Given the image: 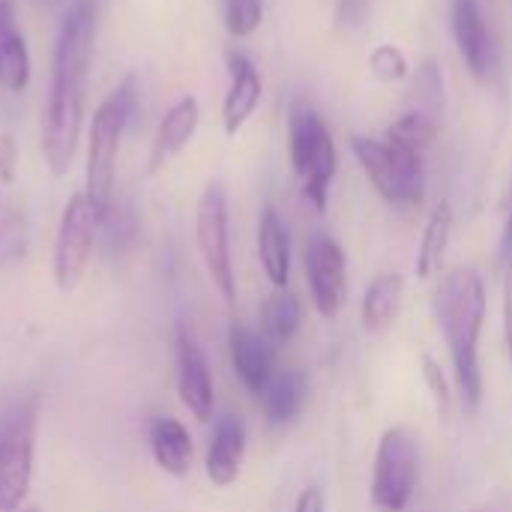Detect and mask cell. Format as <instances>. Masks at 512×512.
Listing matches in <instances>:
<instances>
[{
  "mask_svg": "<svg viewBox=\"0 0 512 512\" xmlns=\"http://www.w3.org/2000/svg\"><path fill=\"white\" fill-rule=\"evenodd\" d=\"M93 45H96V9L87 0H78L66 9L57 30L51 93L42 114V156L54 177H63L72 168L78 150Z\"/></svg>",
  "mask_w": 512,
  "mask_h": 512,
  "instance_id": "6da1fadb",
  "label": "cell"
},
{
  "mask_svg": "<svg viewBox=\"0 0 512 512\" xmlns=\"http://www.w3.org/2000/svg\"><path fill=\"white\" fill-rule=\"evenodd\" d=\"M435 315L450 348L459 396L474 414L483 402L480 333L486 321V288L480 273L471 267H456L447 273L435 291Z\"/></svg>",
  "mask_w": 512,
  "mask_h": 512,
  "instance_id": "7a4b0ae2",
  "label": "cell"
},
{
  "mask_svg": "<svg viewBox=\"0 0 512 512\" xmlns=\"http://www.w3.org/2000/svg\"><path fill=\"white\" fill-rule=\"evenodd\" d=\"M141 90L138 78L126 75L108 99L93 111L90 132H87V171H84V195L96 210L111 204L114 198V180H117V156L123 135L138 114Z\"/></svg>",
  "mask_w": 512,
  "mask_h": 512,
  "instance_id": "3957f363",
  "label": "cell"
},
{
  "mask_svg": "<svg viewBox=\"0 0 512 512\" xmlns=\"http://www.w3.org/2000/svg\"><path fill=\"white\" fill-rule=\"evenodd\" d=\"M288 156L303 198L318 213H324L330 201V186L336 180L339 156L327 120L303 99L294 102L288 111Z\"/></svg>",
  "mask_w": 512,
  "mask_h": 512,
  "instance_id": "277c9868",
  "label": "cell"
},
{
  "mask_svg": "<svg viewBox=\"0 0 512 512\" xmlns=\"http://www.w3.org/2000/svg\"><path fill=\"white\" fill-rule=\"evenodd\" d=\"M351 150L366 171L369 183L375 192L402 210L420 207L426 195V165L423 153L396 144L390 138H366V135H351Z\"/></svg>",
  "mask_w": 512,
  "mask_h": 512,
  "instance_id": "5b68a950",
  "label": "cell"
},
{
  "mask_svg": "<svg viewBox=\"0 0 512 512\" xmlns=\"http://www.w3.org/2000/svg\"><path fill=\"white\" fill-rule=\"evenodd\" d=\"M195 237H198V252H201V261L207 267L213 288L228 306H234L237 279H234V261H231V213H228V189L219 180L207 183V189L198 198Z\"/></svg>",
  "mask_w": 512,
  "mask_h": 512,
  "instance_id": "8992f818",
  "label": "cell"
},
{
  "mask_svg": "<svg viewBox=\"0 0 512 512\" xmlns=\"http://www.w3.org/2000/svg\"><path fill=\"white\" fill-rule=\"evenodd\" d=\"M420 477V447L405 426L381 435L372 468V507L378 512H405Z\"/></svg>",
  "mask_w": 512,
  "mask_h": 512,
  "instance_id": "52a82bcc",
  "label": "cell"
},
{
  "mask_svg": "<svg viewBox=\"0 0 512 512\" xmlns=\"http://www.w3.org/2000/svg\"><path fill=\"white\" fill-rule=\"evenodd\" d=\"M96 225L99 210L90 204L84 192H75L60 216L57 237H54V282L63 294L75 291L87 273V264L96 249Z\"/></svg>",
  "mask_w": 512,
  "mask_h": 512,
  "instance_id": "ba28073f",
  "label": "cell"
},
{
  "mask_svg": "<svg viewBox=\"0 0 512 512\" xmlns=\"http://www.w3.org/2000/svg\"><path fill=\"white\" fill-rule=\"evenodd\" d=\"M36 411H18L0 429V512H18L33 483Z\"/></svg>",
  "mask_w": 512,
  "mask_h": 512,
  "instance_id": "9c48e42d",
  "label": "cell"
},
{
  "mask_svg": "<svg viewBox=\"0 0 512 512\" xmlns=\"http://www.w3.org/2000/svg\"><path fill=\"white\" fill-rule=\"evenodd\" d=\"M306 282H309L315 309L324 318H336L345 303V291H348V261H345V249L333 237L315 234L309 240Z\"/></svg>",
  "mask_w": 512,
  "mask_h": 512,
  "instance_id": "30bf717a",
  "label": "cell"
},
{
  "mask_svg": "<svg viewBox=\"0 0 512 512\" xmlns=\"http://www.w3.org/2000/svg\"><path fill=\"white\" fill-rule=\"evenodd\" d=\"M453 36L468 72L477 81H492L498 72V42L480 0H453Z\"/></svg>",
  "mask_w": 512,
  "mask_h": 512,
  "instance_id": "8fae6325",
  "label": "cell"
},
{
  "mask_svg": "<svg viewBox=\"0 0 512 512\" xmlns=\"http://www.w3.org/2000/svg\"><path fill=\"white\" fill-rule=\"evenodd\" d=\"M177 396L183 408L207 423L216 408V393H213V375L207 366V357L189 327H177Z\"/></svg>",
  "mask_w": 512,
  "mask_h": 512,
  "instance_id": "7c38bea8",
  "label": "cell"
},
{
  "mask_svg": "<svg viewBox=\"0 0 512 512\" xmlns=\"http://www.w3.org/2000/svg\"><path fill=\"white\" fill-rule=\"evenodd\" d=\"M228 78L231 81H228V93L222 102V126H225V135H237L258 111L261 96H264V81L255 63L243 51L228 54Z\"/></svg>",
  "mask_w": 512,
  "mask_h": 512,
  "instance_id": "4fadbf2b",
  "label": "cell"
},
{
  "mask_svg": "<svg viewBox=\"0 0 512 512\" xmlns=\"http://www.w3.org/2000/svg\"><path fill=\"white\" fill-rule=\"evenodd\" d=\"M228 345H231V366L240 384L261 396L267 381L273 378V345L267 342L264 333H255L243 324H231L228 330Z\"/></svg>",
  "mask_w": 512,
  "mask_h": 512,
  "instance_id": "5bb4252c",
  "label": "cell"
},
{
  "mask_svg": "<svg viewBox=\"0 0 512 512\" xmlns=\"http://www.w3.org/2000/svg\"><path fill=\"white\" fill-rule=\"evenodd\" d=\"M198 123H201L198 99H195V96L177 99V102L165 111V117L159 120V129H156V138H153V150H150V165H147V171L156 174L165 162H171L177 153H183V150L189 147V141L195 138Z\"/></svg>",
  "mask_w": 512,
  "mask_h": 512,
  "instance_id": "9a60e30c",
  "label": "cell"
},
{
  "mask_svg": "<svg viewBox=\"0 0 512 512\" xmlns=\"http://www.w3.org/2000/svg\"><path fill=\"white\" fill-rule=\"evenodd\" d=\"M243 456H246V426L240 417L228 414L216 423L213 429V441L207 450V477L213 486L228 489L237 483L240 471H243Z\"/></svg>",
  "mask_w": 512,
  "mask_h": 512,
  "instance_id": "2e32d148",
  "label": "cell"
},
{
  "mask_svg": "<svg viewBox=\"0 0 512 512\" xmlns=\"http://www.w3.org/2000/svg\"><path fill=\"white\" fill-rule=\"evenodd\" d=\"M147 444L159 471L171 477H186L195 462V444L189 429L174 417H153L147 423Z\"/></svg>",
  "mask_w": 512,
  "mask_h": 512,
  "instance_id": "e0dca14e",
  "label": "cell"
},
{
  "mask_svg": "<svg viewBox=\"0 0 512 512\" xmlns=\"http://www.w3.org/2000/svg\"><path fill=\"white\" fill-rule=\"evenodd\" d=\"M258 258L264 267V276L273 288H285L291 279V237L288 225L282 222L276 207H267L258 222Z\"/></svg>",
  "mask_w": 512,
  "mask_h": 512,
  "instance_id": "ac0fdd59",
  "label": "cell"
},
{
  "mask_svg": "<svg viewBox=\"0 0 512 512\" xmlns=\"http://www.w3.org/2000/svg\"><path fill=\"white\" fill-rule=\"evenodd\" d=\"M141 237V222L138 213L129 201L111 198V204H105L99 210V225H96V246L108 255V258H123L135 249Z\"/></svg>",
  "mask_w": 512,
  "mask_h": 512,
  "instance_id": "d6986e66",
  "label": "cell"
},
{
  "mask_svg": "<svg viewBox=\"0 0 512 512\" xmlns=\"http://www.w3.org/2000/svg\"><path fill=\"white\" fill-rule=\"evenodd\" d=\"M405 294V279L399 273H381L372 279V285L363 294L360 306V321L369 333H387L399 315Z\"/></svg>",
  "mask_w": 512,
  "mask_h": 512,
  "instance_id": "ffe728a7",
  "label": "cell"
},
{
  "mask_svg": "<svg viewBox=\"0 0 512 512\" xmlns=\"http://www.w3.org/2000/svg\"><path fill=\"white\" fill-rule=\"evenodd\" d=\"M303 393H306V381H303L300 372H294V369L273 372V378L267 381V387L258 396L261 408H264V417L273 426H288L300 414Z\"/></svg>",
  "mask_w": 512,
  "mask_h": 512,
  "instance_id": "44dd1931",
  "label": "cell"
},
{
  "mask_svg": "<svg viewBox=\"0 0 512 512\" xmlns=\"http://www.w3.org/2000/svg\"><path fill=\"white\" fill-rule=\"evenodd\" d=\"M450 240H453V207H450V201H441L426 222L423 243L417 252V276L420 279H432L441 270Z\"/></svg>",
  "mask_w": 512,
  "mask_h": 512,
  "instance_id": "7402d4cb",
  "label": "cell"
},
{
  "mask_svg": "<svg viewBox=\"0 0 512 512\" xmlns=\"http://www.w3.org/2000/svg\"><path fill=\"white\" fill-rule=\"evenodd\" d=\"M30 84V51L15 21H0V87L21 93Z\"/></svg>",
  "mask_w": 512,
  "mask_h": 512,
  "instance_id": "603a6c76",
  "label": "cell"
},
{
  "mask_svg": "<svg viewBox=\"0 0 512 512\" xmlns=\"http://www.w3.org/2000/svg\"><path fill=\"white\" fill-rule=\"evenodd\" d=\"M300 318H303L300 300L294 294H288L285 288L270 294L264 300V306H261V330H264V336H267V342L273 348H282L297 336Z\"/></svg>",
  "mask_w": 512,
  "mask_h": 512,
  "instance_id": "cb8c5ba5",
  "label": "cell"
},
{
  "mask_svg": "<svg viewBox=\"0 0 512 512\" xmlns=\"http://www.w3.org/2000/svg\"><path fill=\"white\" fill-rule=\"evenodd\" d=\"M438 129H441V117H435V114H429V111L408 108V111L387 129L384 138H390V141H396V144H405V147L423 153L426 147L435 144Z\"/></svg>",
  "mask_w": 512,
  "mask_h": 512,
  "instance_id": "d4e9b609",
  "label": "cell"
},
{
  "mask_svg": "<svg viewBox=\"0 0 512 512\" xmlns=\"http://www.w3.org/2000/svg\"><path fill=\"white\" fill-rule=\"evenodd\" d=\"M411 99L417 111H429L435 117H441V108H444V78H441V69L435 60H426L417 75H414V87H411Z\"/></svg>",
  "mask_w": 512,
  "mask_h": 512,
  "instance_id": "484cf974",
  "label": "cell"
},
{
  "mask_svg": "<svg viewBox=\"0 0 512 512\" xmlns=\"http://www.w3.org/2000/svg\"><path fill=\"white\" fill-rule=\"evenodd\" d=\"M222 21L234 39H249L264 21V0H222Z\"/></svg>",
  "mask_w": 512,
  "mask_h": 512,
  "instance_id": "4316f807",
  "label": "cell"
},
{
  "mask_svg": "<svg viewBox=\"0 0 512 512\" xmlns=\"http://www.w3.org/2000/svg\"><path fill=\"white\" fill-rule=\"evenodd\" d=\"M369 69L381 84H396V81H405L411 75V60L399 45L381 42L369 54Z\"/></svg>",
  "mask_w": 512,
  "mask_h": 512,
  "instance_id": "83f0119b",
  "label": "cell"
},
{
  "mask_svg": "<svg viewBox=\"0 0 512 512\" xmlns=\"http://www.w3.org/2000/svg\"><path fill=\"white\" fill-rule=\"evenodd\" d=\"M24 246H27V219H24V213L9 210L0 219V264L21 258Z\"/></svg>",
  "mask_w": 512,
  "mask_h": 512,
  "instance_id": "f1b7e54d",
  "label": "cell"
},
{
  "mask_svg": "<svg viewBox=\"0 0 512 512\" xmlns=\"http://www.w3.org/2000/svg\"><path fill=\"white\" fill-rule=\"evenodd\" d=\"M423 375H426V384L432 387V396H435V402H438V411H441V414H447V411H450L447 381H444V375H441V369L435 366V360H432V357H423Z\"/></svg>",
  "mask_w": 512,
  "mask_h": 512,
  "instance_id": "f546056e",
  "label": "cell"
},
{
  "mask_svg": "<svg viewBox=\"0 0 512 512\" xmlns=\"http://www.w3.org/2000/svg\"><path fill=\"white\" fill-rule=\"evenodd\" d=\"M15 162H18L15 141H12L9 135H0V183H12V177H15Z\"/></svg>",
  "mask_w": 512,
  "mask_h": 512,
  "instance_id": "4dcf8cb0",
  "label": "cell"
},
{
  "mask_svg": "<svg viewBox=\"0 0 512 512\" xmlns=\"http://www.w3.org/2000/svg\"><path fill=\"white\" fill-rule=\"evenodd\" d=\"M501 264H504V273L512 270V180H510V195H507V216H504V231H501Z\"/></svg>",
  "mask_w": 512,
  "mask_h": 512,
  "instance_id": "1f68e13d",
  "label": "cell"
},
{
  "mask_svg": "<svg viewBox=\"0 0 512 512\" xmlns=\"http://www.w3.org/2000/svg\"><path fill=\"white\" fill-rule=\"evenodd\" d=\"M294 512H327V498L318 486H309L300 492L297 504H294Z\"/></svg>",
  "mask_w": 512,
  "mask_h": 512,
  "instance_id": "d6a6232c",
  "label": "cell"
},
{
  "mask_svg": "<svg viewBox=\"0 0 512 512\" xmlns=\"http://www.w3.org/2000/svg\"><path fill=\"white\" fill-rule=\"evenodd\" d=\"M504 336L512 360V270H507V285H504Z\"/></svg>",
  "mask_w": 512,
  "mask_h": 512,
  "instance_id": "836d02e7",
  "label": "cell"
},
{
  "mask_svg": "<svg viewBox=\"0 0 512 512\" xmlns=\"http://www.w3.org/2000/svg\"><path fill=\"white\" fill-rule=\"evenodd\" d=\"M0 21H15V0H0Z\"/></svg>",
  "mask_w": 512,
  "mask_h": 512,
  "instance_id": "e575fe53",
  "label": "cell"
},
{
  "mask_svg": "<svg viewBox=\"0 0 512 512\" xmlns=\"http://www.w3.org/2000/svg\"><path fill=\"white\" fill-rule=\"evenodd\" d=\"M477 512H504V510H498V507H486V510H477Z\"/></svg>",
  "mask_w": 512,
  "mask_h": 512,
  "instance_id": "d590c367",
  "label": "cell"
},
{
  "mask_svg": "<svg viewBox=\"0 0 512 512\" xmlns=\"http://www.w3.org/2000/svg\"><path fill=\"white\" fill-rule=\"evenodd\" d=\"M21 512H39V510H33V507H27V510H21Z\"/></svg>",
  "mask_w": 512,
  "mask_h": 512,
  "instance_id": "8d00e7d4",
  "label": "cell"
},
{
  "mask_svg": "<svg viewBox=\"0 0 512 512\" xmlns=\"http://www.w3.org/2000/svg\"><path fill=\"white\" fill-rule=\"evenodd\" d=\"M42 3H60V0H42Z\"/></svg>",
  "mask_w": 512,
  "mask_h": 512,
  "instance_id": "74e56055",
  "label": "cell"
}]
</instances>
